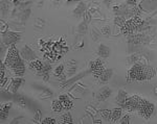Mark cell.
<instances>
[{
    "mask_svg": "<svg viewBox=\"0 0 157 124\" xmlns=\"http://www.w3.org/2000/svg\"><path fill=\"white\" fill-rule=\"evenodd\" d=\"M155 75V68L138 62L134 64L132 68L128 71L127 78L129 82H147L152 79Z\"/></svg>",
    "mask_w": 157,
    "mask_h": 124,
    "instance_id": "1",
    "label": "cell"
},
{
    "mask_svg": "<svg viewBox=\"0 0 157 124\" xmlns=\"http://www.w3.org/2000/svg\"><path fill=\"white\" fill-rule=\"evenodd\" d=\"M3 63L16 75L22 76L24 74V72H25V65H24L23 59L21 58L20 52L18 51V49L16 48L15 45L9 46Z\"/></svg>",
    "mask_w": 157,
    "mask_h": 124,
    "instance_id": "2",
    "label": "cell"
},
{
    "mask_svg": "<svg viewBox=\"0 0 157 124\" xmlns=\"http://www.w3.org/2000/svg\"><path fill=\"white\" fill-rule=\"evenodd\" d=\"M142 23L144 20L141 18V16H135L126 21L125 25L120 27V32L124 35H133L136 32H141Z\"/></svg>",
    "mask_w": 157,
    "mask_h": 124,
    "instance_id": "3",
    "label": "cell"
},
{
    "mask_svg": "<svg viewBox=\"0 0 157 124\" xmlns=\"http://www.w3.org/2000/svg\"><path fill=\"white\" fill-rule=\"evenodd\" d=\"M154 109H155V106H154V104L152 102L148 101V100L145 98H141V101H139L138 108H137V112H138L139 115L148 120L153 115Z\"/></svg>",
    "mask_w": 157,
    "mask_h": 124,
    "instance_id": "4",
    "label": "cell"
},
{
    "mask_svg": "<svg viewBox=\"0 0 157 124\" xmlns=\"http://www.w3.org/2000/svg\"><path fill=\"white\" fill-rule=\"evenodd\" d=\"M21 39V35L18 32H5L2 33V44L8 46H12V45H15V43L19 42Z\"/></svg>",
    "mask_w": 157,
    "mask_h": 124,
    "instance_id": "5",
    "label": "cell"
},
{
    "mask_svg": "<svg viewBox=\"0 0 157 124\" xmlns=\"http://www.w3.org/2000/svg\"><path fill=\"white\" fill-rule=\"evenodd\" d=\"M141 99V97H139L138 95H133V96H131V97H128V98L126 99L123 108L128 112L137 111V108H138V104H139Z\"/></svg>",
    "mask_w": 157,
    "mask_h": 124,
    "instance_id": "6",
    "label": "cell"
},
{
    "mask_svg": "<svg viewBox=\"0 0 157 124\" xmlns=\"http://www.w3.org/2000/svg\"><path fill=\"white\" fill-rule=\"evenodd\" d=\"M89 66H90V71L93 73V75L95 77H100L102 75V73L105 71V67H104V64L101 59H96L94 61H91Z\"/></svg>",
    "mask_w": 157,
    "mask_h": 124,
    "instance_id": "7",
    "label": "cell"
},
{
    "mask_svg": "<svg viewBox=\"0 0 157 124\" xmlns=\"http://www.w3.org/2000/svg\"><path fill=\"white\" fill-rule=\"evenodd\" d=\"M20 55L23 59L28 61V62L35 61V59H38L37 54L34 52L33 49L30 48V46H28V45H24V46L22 47V49H21V51H20Z\"/></svg>",
    "mask_w": 157,
    "mask_h": 124,
    "instance_id": "8",
    "label": "cell"
},
{
    "mask_svg": "<svg viewBox=\"0 0 157 124\" xmlns=\"http://www.w3.org/2000/svg\"><path fill=\"white\" fill-rule=\"evenodd\" d=\"M138 6L141 11L151 13V12H154L157 8V0H141Z\"/></svg>",
    "mask_w": 157,
    "mask_h": 124,
    "instance_id": "9",
    "label": "cell"
},
{
    "mask_svg": "<svg viewBox=\"0 0 157 124\" xmlns=\"http://www.w3.org/2000/svg\"><path fill=\"white\" fill-rule=\"evenodd\" d=\"M112 94V90L110 89L108 85H105L102 89L98 90V95H96V98H98V101H105L107 98H109Z\"/></svg>",
    "mask_w": 157,
    "mask_h": 124,
    "instance_id": "10",
    "label": "cell"
},
{
    "mask_svg": "<svg viewBox=\"0 0 157 124\" xmlns=\"http://www.w3.org/2000/svg\"><path fill=\"white\" fill-rule=\"evenodd\" d=\"M23 82H24V79L21 77L13 78V79L11 80V83H9V91L13 93V94H16L19 87H20Z\"/></svg>",
    "mask_w": 157,
    "mask_h": 124,
    "instance_id": "11",
    "label": "cell"
},
{
    "mask_svg": "<svg viewBox=\"0 0 157 124\" xmlns=\"http://www.w3.org/2000/svg\"><path fill=\"white\" fill-rule=\"evenodd\" d=\"M110 53H111V50L108 46L106 45H103L101 44L98 48V55L100 56L101 59H107L110 56Z\"/></svg>",
    "mask_w": 157,
    "mask_h": 124,
    "instance_id": "12",
    "label": "cell"
},
{
    "mask_svg": "<svg viewBox=\"0 0 157 124\" xmlns=\"http://www.w3.org/2000/svg\"><path fill=\"white\" fill-rule=\"evenodd\" d=\"M59 99L61 100V102L63 103V106H64V109H65L69 111V109H74L73 102H72V100L69 98V97L67 96V95H61V96L59 97Z\"/></svg>",
    "mask_w": 157,
    "mask_h": 124,
    "instance_id": "13",
    "label": "cell"
},
{
    "mask_svg": "<svg viewBox=\"0 0 157 124\" xmlns=\"http://www.w3.org/2000/svg\"><path fill=\"white\" fill-rule=\"evenodd\" d=\"M28 67H30L31 70H35L37 73H39L43 69V67H44V63H42L40 59H37L35 61H30V64H28Z\"/></svg>",
    "mask_w": 157,
    "mask_h": 124,
    "instance_id": "14",
    "label": "cell"
},
{
    "mask_svg": "<svg viewBox=\"0 0 157 124\" xmlns=\"http://www.w3.org/2000/svg\"><path fill=\"white\" fill-rule=\"evenodd\" d=\"M50 70H52V66H50L49 64L45 63V64H44V67H43V69L40 71L39 73H37V74L39 75V76H41V77H42L43 79L45 80V82H47L48 78H49Z\"/></svg>",
    "mask_w": 157,
    "mask_h": 124,
    "instance_id": "15",
    "label": "cell"
},
{
    "mask_svg": "<svg viewBox=\"0 0 157 124\" xmlns=\"http://www.w3.org/2000/svg\"><path fill=\"white\" fill-rule=\"evenodd\" d=\"M128 98V95H127V92L123 89H120L118 90V93H117V98H116V102L118 106H124V103L126 101V99Z\"/></svg>",
    "mask_w": 157,
    "mask_h": 124,
    "instance_id": "16",
    "label": "cell"
},
{
    "mask_svg": "<svg viewBox=\"0 0 157 124\" xmlns=\"http://www.w3.org/2000/svg\"><path fill=\"white\" fill-rule=\"evenodd\" d=\"M113 76V70L112 69H105V71L102 73V75L100 76V80L104 83L108 82L111 79V77Z\"/></svg>",
    "mask_w": 157,
    "mask_h": 124,
    "instance_id": "17",
    "label": "cell"
},
{
    "mask_svg": "<svg viewBox=\"0 0 157 124\" xmlns=\"http://www.w3.org/2000/svg\"><path fill=\"white\" fill-rule=\"evenodd\" d=\"M85 13H86V4L83 3V2L79 3L78 6H77V8H74V11H73V15L76 16L77 18L84 16V14H85Z\"/></svg>",
    "mask_w": 157,
    "mask_h": 124,
    "instance_id": "18",
    "label": "cell"
},
{
    "mask_svg": "<svg viewBox=\"0 0 157 124\" xmlns=\"http://www.w3.org/2000/svg\"><path fill=\"white\" fill-rule=\"evenodd\" d=\"M52 112L54 113H61L63 112V109H64V106H63V103L61 102V100L58 99V100H54L52 103Z\"/></svg>",
    "mask_w": 157,
    "mask_h": 124,
    "instance_id": "19",
    "label": "cell"
},
{
    "mask_svg": "<svg viewBox=\"0 0 157 124\" xmlns=\"http://www.w3.org/2000/svg\"><path fill=\"white\" fill-rule=\"evenodd\" d=\"M122 114H123V109H114L111 113V118L110 120L112 122H117L120 118H122Z\"/></svg>",
    "mask_w": 157,
    "mask_h": 124,
    "instance_id": "20",
    "label": "cell"
},
{
    "mask_svg": "<svg viewBox=\"0 0 157 124\" xmlns=\"http://www.w3.org/2000/svg\"><path fill=\"white\" fill-rule=\"evenodd\" d=\"M11 108H12V102H9V103L1 106V109H0V114H1V119H2V120H3L5 117H8L9 109H11Z\"/></svg>",
    "mask_w": 157,
    "mask_h": 124,
    "instance_id": "21",
    "label": "cell"
},
{
    "mask_svg": "<svg viewBox=\"0 0 157 124\" xmlns=\"http://www.w3.org/2000/svg\"><path fill=\"white\" fill-rule=\"evenodd\" d=\"M64 71H65V67L64 65H59L55 68V76H58V77L60 78V79H64L65 76H64Z\"/></svg>",
    "mask_w": 157,
    "mask_h": 124,
    "instance_id": "22",
    "label": "cell"
},
{
    "mask_svg": "<svg viewBox=\"0 0 157 124\" xmlns=\"http://www.w3.org/2000/svg\"><path fill=\"white\" fill-rule=\"evenodd\" d=\"M5 64L4 63H1V72H0V83H1V87H3L4 83L6 82V80H8V78H5V72H4V70H5Z\"/></svg>",
    "mask_w": 157,
    "mask_h": 124,
    "instance_id": "23",
    "label": "cell"
},
{
    "mask_svg": "<svg viewBox=\"0 0 157 124\" xmlns=\"http://www.w3.org/2000/svg\"><path fill=\"white\" fill-rule=\"evenodd\" d=\"M126 21H127V19L125 18V17H122V16H116L114 19V24L117 25L118 27H123V26L125 25Z\"/></svg>",
    "mask_w": 157,
    "mask_h": 124,
    "instance_id": "24",
    "label": "cell"
},
{
    "mask_svg": "<svg viewBox=\"0 0 157 124\" xmlns=\"http://www.w3.org/2000/svg\"><path fill=\"white\" fill-rule=\"evenodd\" d=\"M72 117L70 115V113H65L61 116V123H72Z\"/></svg>",
    "mask_w": 157,
    "mask_h": 124,
    "instance_id": "25",
    "label": "cell"
},
{
    "mask_svg": "<svg viewBox=\"0 0 157 124\" xmlns=\"http://www.w3.org/2000/svg\"><path fill=\"white\" fill-rule=\"evenodd\" d=\"M88 23H86L85 21H83L82 23H80L79 26H78V32L79 33H81V35H85L87 32V28H88Z\"/></svg>",
    "mask_w": 157,
    "mask_h": 124,
    "instance_id": "26",
    "label": "cell"
},
{
    "mask_svg": "<svg viewBox=\"0 0 157 124\" xmlns=\"http://www.w3.org/2000/svg\"><path fill=\"white\" fill-rule=\"evenodd\" d=\"M15 101L20 106H25V98H24L22 95H16V96H15Z\"/></svg>",
    "mask_w": 157,
    "mask_h": 124,
    "instance_id": "27",
    "label": "cell"
},
{
    "mask_svg": "<svg viewBox=\"0 0 157 124\" xmlns=\"http://www.w3.org/2000/svg\"><path fill=\"white\" fill-rule=\"evenodd\" d=\"M30 15V8H25V9H23L22 13L20 14V18L22 19L23 21H25L28 19Z\"/></svg>",
    "mask_w": 157,
    "mask_h": 124,
    "instance_id": "28",
    "label": "cell"
},
{
    "mask_svg": "<svg viewBox=\"0 0 157 124\" xmlns=\"http://www.w3.org/2000/svg\"><path fill=\"white\" fill-rule=\"evenodd\" d=\"M101 32H102L104 35H106V37H109V35H111V27L109 25L104 26L102 29H101Z\"/></svg>",
    "mask_w": 157,
    "mask_h": 124,
    "instance_id": "29",
    "label": "cell"
},
{
    "mask_svg": "<svg viewBox=\"0 0 157 124\" xmlns=\"http://www.w3.org/2000/svg\"><path fill=\"white\" fill-rule=\"evenodd\" d=\"M52 92L50 90H44L42 94H40V98L42 99H47L48 97H52Z\"/></svg>",
    "mask_w": 157,
    "mask_h": 124,
    "instance_id": "30",
    "label": "cell"
},
{
    "mask_svg": "<svg viewBox=\"0 0 157 124\" xmlns=\"http://www.w3.org/2000/svg\"><path fill=\"white\" fill-rule=\"evenodd\" d=\"M111 113H112V111H110V109H103V111H101V114H102L104 118L109 119V120L111 118Z\"/></svg>",
    "mask_w": 157,
    "mask_h": 124,
    "instance_id": "31",
    "label": "cell"
},
{
    "mask_svg": "<svg viewBox=\"0 0 157 124\" xmlns=\"http://www.w3.org/2000/svg\"><path fill=\"white\" fill-rule=\"evenodd\" d=\"M41 123L42 124H55L57 123V120L54 118H50V117H47V118H45L43 121H41Z\"/></svg>",
    "mask_w": 157,
    "mask_h": 124,
    "instance_id": "32",
    "label": "cell"
},
{
    "mask_svg": "<svg viewBox=\"0 0 157 124\" xmlns=\"http://www.w3.org/2000/svg\"><path fill=\"white\" fill-rule=\"evenodd\" d=\"M130 115L129 114H127V115H125L124 117H122V119L120 120V124H129L130 123Z\"/></svg>",
    "mask_w": 157,
    "mask_h": 124,
    "instance_id": "33",
    "label": "cell"
},
{
    "mask_svg": "<svg viewBox=\"0 0 157 124\" xmlns=\"http://www.w3.org/2000/svg\"><path fill=\"white\" fill-rule=\"evenodd\" d=\"M34 118H35V121L37 123L41 122V112L39 111V109H38V111H36V115H35Z\"/></svg>",
    "mask_w": 157,
    "mask_h": 124,
    "instance_id": "34",
    "label": "cell"
},
{
    "mask_svg": "<svg viewBox=\"0 0 157 124\" xmlns=\"http://www.w3.org/2000/svg\"><path fill=\"white\" fill-rule=\"evenodd\" d=\"M90 20H91V16H90V14L89 13H86L84 14V21H85L86 23H89L90 22Z\"/></svg>",
    "mask_w": 157,
    "mask_h": 124,
    "instance_id": "35",
    "label": "cell"
},
{
    "mask_svg": "<svg viewBox=\"0 0 157 124\" xmlns=\"http://www.w3.org/2000/svg\"><path fill=\"white\" fill-rule=\"evenodd\" d=\"M126 2L130 6H136L137 4V0H126Z\"/></svg>",
    "mask_w": 157,
    "mask_h": 124,
    "instance_id": "36",
    "label": "cell"
},
{
    "mask_svg": "<svg viewBox=\"0 0 157 124\" xmlns=\"http://www.w3.org/2000/svg\"><path fill=\"white\" fill-rule=\"evenodd\" d=\"M21 1H22V0H12V2H13L15 5H20Z\"/></svg>",
    "mask_w": 157,
    "mask_h": 124,
    "instance_id": "37",
    "label": "cell"
},
{
    "mask_svg": "<svg viewBox=\"0 0 157 124\" xmlns=\"http://www.w3.org/2000/svg\"><path fill=\"white\" fill-rule=\"evenodd\" d=\"M60 2H61V0H52V3H54L55 5H59Z\"/></svg>",
    "mask_w": 157,
    "mask_h": 124,
    "instance_id": "38",
    "label": "cell"
}]
</instances>
